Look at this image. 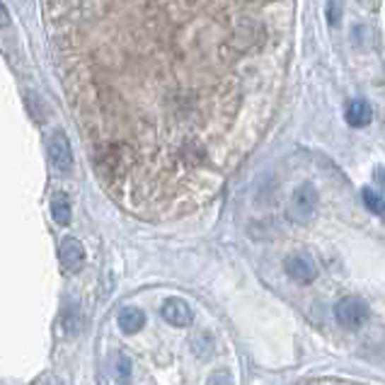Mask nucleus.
<instances>
[{
  "mask_svg": "<svg viewBox=\"0 0 385 385\" xmlns=\"http://www.w3.org/2000/svg\"><path fill=\"white\" fill-rule=\"evenodd\" d=\"M117 322H119V327H122V332L134 335V332H138L146 327V313L141 308H124L122 313L117 315Z\"/></svg>",
  "mask_w": 385,
  "mask_h": 385,
  "instance_id": "obj_9",
  "label": "nucleus"
},
{
  "mask_svg": "<svg viewBox=\"0 0 385 385\" xmlns=\"http://www.w3.org/2000/svg\"><path fill=\"white\" fill-rule=\"evenodd\" d=\"M364 203L366 208L373 213V216H383L385 213V206H383V196L373 189H364Z\"/></svg>",
  "mask_w": 385,
  "mask_h": 385,
  "instance_id": "obj_11",
  "label": "nucleus"
},
{
  "mask_svg": "<svg viewBox=\"0 0 385 385\" xmlns=\"http://www.w3.org/2000/svg\"><path fill=\"white\" fill-rule=\"evenodd\" d=\"M114 376L119 381H129L131 378V359L126 354H119L114 361Z\"/></svg>",
  "mask_w": 385,
  "mask_h": 385,
  "instance_id": "obj_12",
  "label": "nucleus"
},
{
  "mask_svg": "<svg viewBox=\"0 0 385 385\" xmlns=\"http://www.w3.org/2000/svg\"><path fill=\"white\" fill-rule=\"evenodd\" d=\"M208 385H233V378L228 373H216V376H211Z\"/></svg>",
  "mask_w": 385,
  "mask_h": 385,
  "instance_id": "obj_14",
  "label": "nucleus"
},
{
  "mask_svg": "<svg viewBox=\"0 0 385 385\" xmlns=\"http://www.w3.org/2000/svg\"><path fill=\"white\" fill-rule=\"evenodd\" d=\"M64 327H66L68 335H76V332L81 330V320H78V308H76V305H71L68 313L64 315Z\"/></svg>",
  "mask_w": 385,
  "mask_h": 385,
  "instance_id": "obj_13",
  "label": "nucleus"
},
{
  "mask_svg": "<svg viewBox=\"0 0 385 385\" xmlns=\"http://www.w3.org/2000/svg\"><path fill=\"white\" fill-rule=\"evenodd\" d=\"M49 160L59 172H71L73 167V148L64 131H54L49 136Z\"/></svg>",
  "mask_w": 385,
  "mask_h": 385,
  "instance_id": "obj_4",
  "label": "nucleus"
},
{
  "mask_svg": "<svg viewBox=\"0 0 385 385\" xmlns=\"http://www.w3.org/2000/svg\"><path fill=\"white\" fill-rule=\"evenodd\" d=\"M8 25H10V13H8V8L0 3V30H3V27H8Z\"/></svg>",
  "mask_w": 385,
  "mask_h": 385,
  "instance_id": "obj_15",
  "label": "nucleus"
},
{
  "mask_svg": "<svg viewBox=\"0 0 385 385\" xmlns=\"http://www.w3.org/2000/svg\"><path fill=\"white\" fill-rule=\"evenodd\" d=\"M344 117H347L349 126L364 129L373 122V107L366 100H352L344 109Z\"/></svg>",
  "mask_w": 385,
  "mask_h": 385,
  "instance_id": "obj_8",
  "label": "nucleus"
},
{
  "mask_svg": "<svg viewBox=\"0 0 385 385\" xmlns=\"http://www.w3.org/2000/svg\"><path fill=\"white\" fill-rule=\"evenodd\" d=\"M335 318L339 327L354 332L369 320V305H366V301H361L359 296H347L335 305Z\"/></svg>",
  "mask_w": 385,
  "mask_h": 385,
  "instance_id": "obj_2",
  "label": "nucleus"
},
{
  "mask_svg": "<svg viewBox=\"0 0 385 385\" xmlns=\"http://www.w3.org/2000/svg\"><path fill=\"white\" fill-rule=\"evenodd\" d=\"M315 208H318V189L310 182L296 186L291 196V218H296L298 223H308L315 216Z\"/></svg>",
  "mask_w": 385,
  "mask_h": 385,
  "instance_id": "obj_3",
  "label": "nucleus"
},
{
  "mask_svg": "<svg viewBox=\"0 0 385 385\" xmlns=\"http://www.w3.org/2000/svg\"><path fill=\"white\" fill-rule=\"evenodd\" d=\"M59 259H61V267H64L66 271H76L83 264V259H85L83 245L76 240V237H66V240L61 242Z\"/></svg>",
  "mask_w": 385,
  "mask_h": 385,
  "instance_id": "obj_7",
  "label": "nucleus"
},
{
  "mask_svg": "<svg viewBox=\"0 0 385 385\" xmlns=\"http://www.w3.org/2000/svg\"><path fill=\"white\" fill-rule=\"evenodd\" d=\"M95 174L141 218L220 194L267 129L293 0H42Z\"/></svg>",
  "mask_w": 385,
  "mask_h": 385,
  "instance_id": "obj_1",
  "label": "nucleus"
},
{
  "mask_svg": "<svg viewBox=\"0 0 385 385\" xmlns=\"http://www.w3.org/2000/svg\"><path fill=\"white\" fill-rule=\"evenodd\" d=\"M51 213H54V220L61 225L71 223V203H68L66 194H56L54 201H51Z\"/></svg>",
  "mask_w": 385,
  "mask_h": 385,
  "instance_id": "obj_10",
  "label": "nucleus"
},
{
  "mask_svg": "<svg viewBox=\"0 0 385 385\" xmlns=\"http://www.w3.org/2000/svg\"><path fill=\"white\" fill-rule=\"evenodd\" d=\"M284 269L293 281H298V284H303V286L313 284L315 276H318V267H315V262L308 257V254H288L284 262Z\"/></svg>",
  "mask_w": 385,
  "mask_h": 385,
  "instance_id": "obj_5",
  "label": "nucleus"
},
{
  "mask_svg": "<svg viewBox=\"0 0 385 385\" xmlns=\"http://www.w3.org/2000/svg\"><path fill=\"white\" fill-rule=\"evenodd\" d=\"M160 313H162V320L170 322L172 327H186V325H191V320H194L191 308L182 301V298H167V301L162 303Z\"/></svg>",
  "mask_w": 385,
  "mask_h": 385,
  "instance_id": "obj_6",
  "label": "nucleus"
}]
</instances>
